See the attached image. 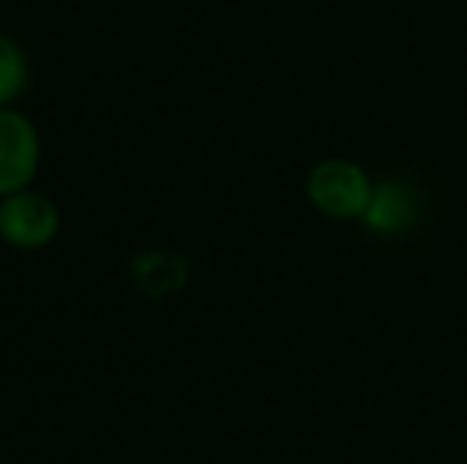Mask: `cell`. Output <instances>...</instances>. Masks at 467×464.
<instances>
[{"instance_id":"1","label":"cell","mask_w":467,"mask_h":464,"mask_svg":"<svg viewBox=\"0 0 467 464\" xmlns=\"http://www.w3.org/2000/svg\"><path fill=\"white\" fill-rule=\"evenodd\" d=\"M372 191L375 181L353 160H321L306 179L308 201L327 220H363Z\"/></svg>"},{"instance_id":"2","label":"cell","mask_w":467,"mask_h":464,"mask_svg":"<svg viewBox=\"0 0 467 464\" xmlns=\"http://www.w3.org/2000/svg\"><path fill=\"white\" fill-rule=\"evenodd\" d=\"M38 169V134L29 118L0 108V194H16Z\"/></svg>"},{"instance_id":"3","label":"cell","mask_w":467,"mask_h":464,"mask_svg":"<svg viewBox=\"0 0 467 464\" xmlns=\"http://www.w3.org/2000/svg\"><path fill=\"white\" fill-rule=\"evenodd\" d=\"M57 232V211L48 198L32 191L6 194L0 204V235L16 248H42Z\"/></svg>"},{"instance_id":"4","label":"cell","mask_w":467,"mask_h":464,"mask_svg":"<svg viewBox=\"0 0 467 464\" xmlns=\"http://www.w3.org/2000/svg\"><path fill=\"white\" fill-rule=\"evenodd\" d=\"M363 220L379 232H404L417 220V194L404 181H379Z\"/></svg>"},{"instance_id":"5","label":"cell","mask_w":467,"mask_h":464,"mask_svg":"<svg viewBox=\"0 0 467 464\" xmlns=\"http://www.w3.org/2000/svg\"><path fill=\"white\" fill-rule=\"evenodd\" d=\"M23 87H26L23 51H19L6 36H0V106L16 99V96L23 93Z\"/></svg>"}]
</instances>
